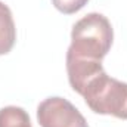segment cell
Returning <instances> with one entry per match:
<instances>
[{
  "label": "cell",
  "instance_id": "6da1fadb",
  "mask_svg": "<svg viewBox=\"0 0 127 127\" xmlns=\"http://www.w3.org/2000/svg\"><path fill=\"white\" fill-rule=\"evenodd\" d=\"M114 40V31L106 16L100 13H89L81 18L71 31V44L66 55L102 61L109 52Z\"/></svg>",
  "mask_w": 127,
  "mask_h": 127
},
{
  "label": "cell",
  "instance_id": "7a4b0ae2",
  "mask_svg": "<svg viewBox=\"0 0 127 127\" xmlns=\"http://www.w3.org/2000/svg\"><path fill=\"white\" fill-rule=\"evenodd\" d=\"M81 96L96 114L127 120V83L111 78L105 69L86 84Z\"/></svg>",
  "mask_w": 127,
  "mask_h": 127
},
{
  "label": "cell",
  "instance_id": "3957f363",
  "mask_svg": "<svg viewBox=\"0 0 127 127\" xmlns=\"http://www.w3.org/2000/svg\"><path fill=\"white\" fill-rule=\"evenodd\" d=\"M41 127H89L81 112L64 97H47L37 108Z\"/></svg>",
  "mask_w": 127,
  "mask_h": 127
},
{
  "label": "cell",
  "instance_id": "277c9868",
  "mask_svg": "<svg viewBox=\"0 0 127 127\" xmlns=\"http://www.w3.org/2000/svg\"><path fill=\"white\" fill-rule=\"evenodd\" d=\"M16 40V28L10 9L0 1V55L10 52Z\"/></svg>",
  "mask_w": 127,
  "mask_h": 127
},
{
  "label": "cell",
  "instance_id": "5b68a950",
  "mask_svg": "<svg viewBox=\"0 0 127 127\" xmlns=\"http://www.w3.org/2000/svg\"><path fill=\"white\" fill-rule=\"evenodd\" d=\"M0 127H31L30 115L19 106H4L0 109Z\"/></svg>",
  "mask_w": 127,
  "mask_h": 127
},
{
  "label": "cell",
  "instance_id": "8992f818",
  "mask_svg": "<svg viewBox=\"0 0 127 127\" xmlns=\"http://www.w3.org/2000/svg\"><path fill=\"white\" fill-rule=\"evenodd\" d=\"M52 1H53V6L59 12L71 15V13H75L80 9H83L89 0H52Z\"/></svg>",
  "mask_w": 127,
  "mask_h": 127
}]
</instances>
